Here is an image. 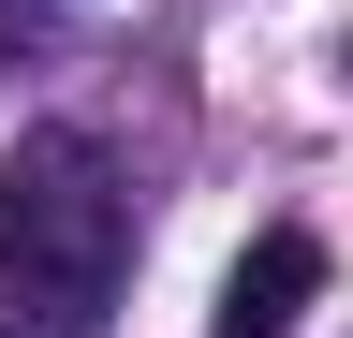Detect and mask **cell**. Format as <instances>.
Returning a JSON list of instances; mask_svg holds the SVG:
<instances>
[{"mask_svg":"<svg viewBox=\"0 0 353 338\" xmlns=\"http://www.w3.org/2000/svg\"><path fill=\"white\" fill-rule=\"evenodd\" d=\"M132 279V191L88 133H30L15 177H0V294L44 338H103Z\"/></svg>","mask_w":353,"mask_h":338,"instance_id":"obj_1","label":"cell"},{"mask_svg":"<svg viewBox=\"0 0 353 338\" xmlns=\"http://www.w3.org/2000/svg\"><path fill=\"white\" fill-rule=\"evenodd\" d=\"M309 294H324V235L265 221V235L236 250V279H221V324H206V338H294V324H309Z\"/></svg>","mask_w":353,"mask_h":338,"instance_id":"obj_2","label":"cell"},{"mask_svg":"<svg viewBox=\"0 0 353 338\" xmlns=\"http://www.w3.org/2000/svg\"><path fill=\"white\" fill-rule=\"evenodd\" d=\"M0 338H15V324H0Z\"/></svg>","mask_w":353,"mask_h":338,"instance_id":"obj_3","label":"cell"}]
</instances>
